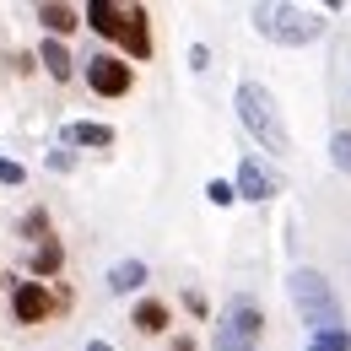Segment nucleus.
<instances>
[{"instance_id":"1","label":"nucleus","mask_w":351,"mask_h":351,"mask_svg":"<svg viewBox=\"0 0 351 351\" xmlns=\"http://www.w3.org/2000/svg\"><path fill=\"white\" fill-rule=\"evenodd\" d=\"M287 292H292V308H298V319H303L313 335H324V330H346V308L335 298V287L319 276V270H292L287 276Z\"/></svg>"},{"instance_id":"2","label":"nucleus","mask_w":351,"mask_h":351,"mask_svg":"<svg viewBox=\"0 0 351 351\" xmlns=\"http://www.w3.org/2000/svg\"><path fill=\"white\" fill-rule=\"evenodd\" d=\"M238 119H243V130L260 141L270 157H287L292 152V135H287V119H281V108H276V97L260 87V82H243L238 87Z\"/></svg>"},{"instance_id":"3","label":"nucleus","mask_w":351,"mask_h":351,"mask_svg":"<svg viewBox=\"0 0 351 351\" xmlns=\"http://www.w3.org/2000/svg\"><path fill=\"white\" fill-rule=\"evenodd\" d=\"M249 16H254V27H260V38L287 44V49H303L324 33V16H319V11H298V5H254Z\"/></svg>"},{"instance_id":"4","label":"nucleus","mask_w":351,"mask_h":351,"mask_svg":"<svg viewBox=\"0 0 351 351\" xmlns=\"http://www.w3.org/2000/svg\"><path fill=\"white\" fill-rule=\"evenodd\" d=\"M265 341V313L254 298H232V303L221 308L217 319V341H211V351H260Z\"/></svg>"},{"instance_id":"5","label":"nucleus","mask_w":351,"mask_h":351,"mask_svg":"<svg viewBox=\"0 0 351 351\" xmlns=\"http://www.w3.org/2000/svg\"><path fill=\"white\" fill-rule=\"evenodd\" d=\"M87 87L97 92V97H125V92L135 87V71L119 54H97V60H87Z\"/></svg>"},{"instance_id":"6","label":"nucleus","mask_w":351,"mask_h":351,"mask_svg":"<svg viewBox=\"0 0 351 351\" xmlns=\"http://www.w3.org/2000/svg\"><path fill=\"white\" fill-rule=\"evenodd\" d=\"M11 313H16V324H44L49 313H54V292H49L44 281H16Z\"/></svg>"},{"instance_id":"7","label":"nucleus","mask_w":351,"mask_h":351,"mask_svg":"<svg viewBox=\"0 0 351 351\" xmlns=\"http://www.w3.org/2000/svg\"><path fill=\"white\" fill-rule=\"evenodd\" d=\"M243 200H270V195H281V184H276V173L265 168V162H254V157H243L238 162V184H232Z\"/></svg>"},{"instance_id":"8","label":"nucleus","mask_w":351,"mask_h":351,"mask_svg":"<svg viewBox=\"0 0 351 351\" xmlns=\"http://www.w3.org/2000/svg\"><path fill=\"white\" fill-rule=\"evenodd\" d=\"M114 44H125L130 60H146V54H152V27H146V11H141V5H125V27H119Z\"/></svg>"},{"instance_id":"9","label":"nucleus","mask_w":351,"mask_h":351,"mask_svg":"<svg viewBox=\"0 0 351 351\" xmlns=\"http://www.w3.org/2000/svg\"><path fill=\"white\" fill-rule=\"evenodd\" d=\"M82 16L92 22L97 38H119V27H125V5H114V0H92Z\"/></svg>"},{"instance_id":"10","label":"nucleus","mask_w":351,"mask_h":351,"mask_svg":"<svg viewBox=\"0 0 351 351\" xmlns=\"http://www.w3.org/2000/svg\"><path fill=\"white\" fill-rule=\"evenodd\" d=\"M38 22L49 27V38H65V33L82 27V11H71V5H38Z\"/></svg>"},{"instance_id":"11","label":"nucleus","mask_w":351,"mask_h":351,"mask_svg":"<svg viewBox=\"0 0 351 351\" xmlns=\"http://www.w3.org/2000/svg\"><path fill=\"white\" fill-rule=\"evenodd\" d=\"M38 60H44V71L54 76V82H71V71H76V65H71V49L60 44V38H44Z\"/></svg>"},{"instance_id":"12","label":"nucleus","mask_w":351,"mask_h":351,"mask_svg":"<svg viewBox=\"0 0 351 351\" xmlns=\"http://www.w3.org/2000/svg\"><path fill=\"white\" fill-rule=\"evenodd\" d=\"M135 330H141V335H162V330H168V303H157V298L135 303Z\"/></svg>"},{"instance_id":"13","label":"nucleus","mask_w":351,"mask_h":351,"mask_svg":"<svg viewBox=\"0 0 351 351\" xmlns=\"http://www.w3.org/2000/svg\"><path fill=\"white\" fill-rule=\"evenodd\" d=\"M146 281V265L141 260H119L114 270H108V292H135Z\"/></svg>"},{"instance_id":"14","label":"nucleus","mask_w":351,"mask_h":351,"mask_svg":"<svg viewBox=\"0 0 351 351\" xmlns=\"http://www.w3.org/2000/svg\"><path fill=\"white\" fill-rule=\"evenodd\" d=\"M65 265V249H60V238H44L38 249H33V276H54Z\"/></svg>"},{"instance_id":"15","label":"nucleus","mask_w":351,"mask_h":351,"mask_svg":"<svg viewBox=\"0 0 351 351\" xmlns=\"http://www.w3.org/2000/svg\"><path fill=\"white\" fill-rule=\"evenodd\" d=\"M65 141H71V146H114V130H108V125H71Z\"/></svg>"},{"instance_id":"16","label":"nucleus","mask_w":351,"mask_h":351,"mask_svg":"<svg viewBox=\"0 0 351 351\" xmlns=\"http://www.w3.org/2000/svg\"><path fill=\"white\" fill-rule=\"evenodd\" d=\"M308 351H351V330H324L308 341Z\"/></svg>"},{"instance_id":"17","label":"nucleus","mask_w":351,"mask_h":351,"mask_svg":"<svg viewBox=\"0 0 351 351\" xmlns=\"http://www.w3.org/2000/svg\"><path fill=\"white\" fill-rule=\"evenodd\" d=\"M330 157H335V168H341V173H351V130H335V141H330Z\"/></svg>"},{"instance_id":"18","label":"nucleus","mask_w":351,"mask_h":351,"mask_svg":"<svg viewBox=\"0 0 351 351\" xmlns=\"http://www.w3.org/2000/svg\"><path fill=\"white\" fill-rule=\"evenodd\" d=\"M206 195H211V206H232V200H238V189H232L227 178H211V184H206Z\"/></svg>"},{"instance_id":"19","label":"nucleus","mask_w":351,"mask_h":351,"mask_svg":"<svg viewBox=\"0 0 351 351\" xmlns=\"http://www.w3.org/2000/svg\"><path fill=\"white\" fill-rule=\"evenodd\" d=\"M22 162H11V157H0V184H22Z\"/></svg>"},{"instance_id":"20","label":"nucleus","mask_w":351,"mask_h":351,"mask_svg":"<svg viewBox=\"0 0 351 351\" xmlns=\"http://www.w3.org/2000/svg\"><path fill=\"white\" fill-rule=\"evenodd\" d=\"M87 351H108V346H103V341H92V346H87Z\"/></svg>"}]
</instances>
